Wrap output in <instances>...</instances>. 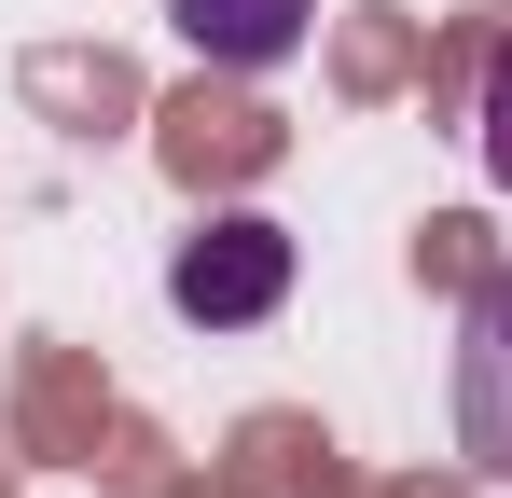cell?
I'll return each instance as SVG.
<instances>
[{
    "instance_id": "cell-1",
    "label": "cell",
    "mask_w": 512,
    "mask_h": 498,
    "mask_svg": "<svg viewBox=\"0 0 512 498\" xmlns=\"http://www.w3.org/2000/svg\"><path fill=\"white\" fill-rule=\"evenodd\" d=\"M167 305L194 332H263L291 305V222H263V208H222V222H194L167 249Z\"/></svg>"
},
{
    "instance_id": "cell-2",
    "label": "cell",
    "mask_w": 512,
    "mask_h": 498,
    "mask_svg": "<svg viewBox=\"0 0 512 498\" xmlns=\"http://www.w3.org/2000/svg\"><path fill=\"white\" fill-rule=\"evenodd\" d=\"M457 457L512 485V263L471 291V319H457Z\"/></svg>"
},
{
    "instance_id": "cell-3",
    "label": "cell",
    "mask_w": 512,
    "mask_h": 498,
    "mask_svg": "<svg viewBox=\"0 0 512 498\" xmlns=\"http://www.w3.org/2000/svg\"><path fill=\"white\" fill-rule=\"evenodd\" d=\"M167 28L208 70H291L305 28H319V0H167Z\"/></svg>"
},
{
    "instance_id": "cell-4",
    "label": "cell",
    "mask_w": 512,
    "mask_h": 498,
    "mask_svg": "<svg viewBox=\"0 0 512 498\" xmlns=\"http://www.w3.org/2000/svg\"><path fill=\"white\" fill-rule=\"evenodd\" d=\"M485 180H512V42H499V70H485Z\"/></svg>"
}]
</instances>
